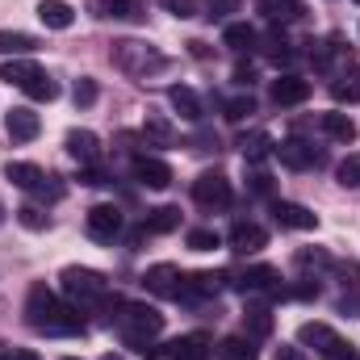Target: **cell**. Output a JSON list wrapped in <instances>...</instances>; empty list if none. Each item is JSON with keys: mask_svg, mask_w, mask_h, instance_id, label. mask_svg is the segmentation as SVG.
<instances>
[{"mask_svg": "<svg viewBox=\"0 0 360 360\" xmlns=\"http://www.w3.org/2000/svg\"><path fill=\"white\" fill-rule=\"evenodd\" d=\"M356 4H360V0H356Z\"/></svg>", "mask_w": 360, "mask_h": 360, "instance_id": "cell-50", "label": "cell"}, {"mask_svg": "<svg viewBox=\"0 0 360 360\" xmlns=\"http://www.w3.org/2000/svg\"><path fill=\"white\" fill-rule=\"evenodd\" d=\"M335 176H340L344 188H360V151H356V155H348V160L340 164V172H335Z\"/></svg>", "mask_w": 360, "mask_h": 360, "instance_id": "cell-38", "label": "cell"}, {"mask_svg": "<svg viewBox=\"0 0 360 360\" xmlns=\"http://www.w3.org/2000/svg\"><path fill=\"white\" fill-rule=\"evenodd\" d=\"M310 96V80H302V76H293V72H285L281 80H272V101L281 105V109H293V105H302Z\"/></svg>", "mask_w": 360, "mask_h": 360, "instance_id": "cell-18", "label": "cell"}, {"mask_svg": "<svg viewBox=\"0 0 360 360\" xmlns=\"http://www.w3.org/2000/svg\"><path fill=\"white\" fill-rule=\"evenodd\" d=\"M214 352V340L205 335V331H188V335H176V340H168V344H151L143 356L147 360H210Z\"/></svg>", "mask_w": 360, "mask_h": 360, "instance_id": "cell-6", "label": "cell"}, {"mask_svg": "<svg viewBox=\"0 0 360 360\" xmlns=\"http://www.w3.org/2000/svg\"><path fill=\"white\" fill-rule=\"evenodd\" d=\"M272 222L281 231H314L319 226V214L306 210V205H297V201H276L272 205Z\"/></svg>", "mask_w": 360, "mask_h": 360, "instance_id": "cell-12", "label": "cell"}, {"mask_svg": "<svg viewBox=\"0 0 360 360\" xmlns=\"http://www.w3.org/2000/svg\"><path fill=\"white\" fill-rule=\"evenodd\" d=\"M180 226V210L176 205H155L147 218H143V235H168Z\"/></svg>", "mask_w": 360, "mask_h": 360, "instance_id": "cell-25", "label": "cell"}, {"mask_svg": "<svg viewBox=\"0 0 360 360\" xmlns=\"http://www.w3.org/2000/svg\"><path fill=\"white\" fill-rule=\"evenodd\" d=\"M0 360H42V356H38V352H30V348H8Z\"/></svg>", "mask_w": 360, "mask_h": 360, "instance_id": "cell-44", "label": "cell"}, {"mask_svg": "<svg viewBox=\"0 0 360 360\" xmlns=\"http://www.w3.org/2000/svg\"><path fill=\"white\" fill-rule=\"evenodd\" d=\"M143 134H147L155 147H168V143L176 139V126H172L164 113H147V122H143Z\"/></svg>", "mask_w": 360, "mask_h": 360, "instance_id": "cell-30", "label": "cell"}, {"mask_svg": "<svg viewBox=\"0 0 360 360\" xmlns=\"http://www.w3.org/2000/svg\"><path fill=\"white\" fill-rule=\"evenodd\" d=\"M0 80L13 84V89H21L30 101H55L59 96V84L51 80V72L38 68L34 59H8V63H0Z\"/></svg>", "mask_w": 360, "mask_h": 360, "instance_id": "cell-5", "label": "cell"}, {"mask_svg": "<svg viewBox=\"0 0 360 360\" xmlns=\"http://www.w3.org/2000/svg\"><path fill=\"white\" fill-rule=\"evenodd\" d=\"M231 248H235L239 256H256V252L269 248V231L256 226V222H235V226H231Z\"/></svg>", "mask_w": 360, "mask_h": 360, "instance_id": "cell-15", "label": "cell"}, {"mask_svg": "<svg viewBox=\"0 0 360 360\" xmlns=\"http://www.w3.org/2000/svg\"><path fill=\"white\" fill-rule=\"evenodd\" d=\"M222 42H226L231 51H252V46L260 42V34H256L248 21H231V25L222 30Z\"/></svg>", "mask_w": 360, "mask_h": 360, "instance_id": "cell-29", "label": "cell"}, {"mask_svg": "<svg viewBox=\"0 0 360 360\" xmlns=\"http://www.w3.org/2000/svg\"><path fill=\"white\" fill-rule=\"evenodd\" d=\"M172 17H180V21H188V17H197V0H160Z\"/></svg>", "mask_w": 360, "mask_h": 360, "instance_id": "cell-41", "label": "cell"}, {"mask_svg": "<svg viewBox=\"0 0 360 360\" xmlns=\"http://www.w3.org/2000/svg\"><path fill=\"white\" fill-rule=\"evenodd\" d=\"M101 360H126V356H117V352H105V356H101Z\"/></svg>", "mask_w": 360, "mask_h": 360, "instance_id": "cell-48", "label": "cell"}, {"mask_svg": "<svg viewBox=\"0 0 360 360\" xmlns=\"http://www.w3.org/2000/svg\"><path fill=\"white\" fill-rule=\"evenodd\" d=\"M272 360H310V356H306V348H297V344H281V348L272 352Z\"/></svg>", "mask_w": 360, "mask_h": 360, "instance_id": "cell-42", "label": "cell"}, {"mask_svg": "<svg viewBox=\"0 0 360 360\" xmlns=\"http://www.w3.org/2000/svg\"><path fill=\"white\" fill-rule=\"evenodd\" d=\"M188 248L193 252H214V248H222V239H218V231H188Z\"/></svg>", "mask_w": 360, "mask_h": 360, "instance_id": "cell-39", "label": "cell"}, {"mask_svg": "<svg viewBox=\"0 0 360 360\" xmlns=\"http://www.w3.org/2000/svg\"><path fill=\"white\" fill-rule=\"evenodd\" d=\"M96 96H101L96 80H92V76H80V80H76V89H72V101H76V109H89V105H96Z\"/></svg>", "mask_w": 360, "mask_h": 360, "instance_id": "cell-34", "label": "cell"}, {"mask_svg": "<svg viewBox=\"0 0 360 360\" xmlns=\"http://www.w3.org/2000/svg\"><path fill=\"white\" fill-rule=\"evenodd\" d=\"M168 101H172V109H176L184 122H201V117H205L201 96L188 89V84H172V89H168Z\"/></svg>", "mask_w": 360, "mask_h": 360, "instance_id": "cell-21", "label": "cell"}, {"mask_svg": "<svg viewBox=\"0 0 360 360\" xmlns=\"http://www.w3.org/2000/svg\"><path fill=\"white\" fill-rule=\"evenodd\" d=\"M248 327H252V335H269L272 331V310L269 306H248Z\"/></svg>", "mask_w": 360, "mask_h": 360, "instance_id": "cell-35", "label": "cell"}, {"mask_svg": "<svg viewBox=\"0 0 360 360\" xmlns=\"http://www.w3.org/2000/svg\"><path fill=\"white\" fill-rule=\"evenodd\" d=\"M340 360H360V352H352V348H348V352H344Z\"/></svg>", "mask_w": 360, "mask_h": 360, "instance_id": "cell-47", "label": "cell"}, {"mask_svg": "<svg viewBox=\"0 0 360 360\" xmlns=\"http://www.w3.org/2000/svg\"><path fill=\"white\" fill-rule=\"evenodd\" d=\"M59 285H63V293L72 297V306L76 310H96V306H122L117 297H109V281H105V272L96 269H80V264H68V269L59 272Z\"/></svg>", "mask_w": 360, "mask_h": 360, "instance_id": "cell-3", "label": "cell"}, {"mask_svg": "<svg viewBox=\"0 0 360 360\" xmlns=\"http://www.w3.org/2000/svg\"><path fill=\"white\" fill-rule=\"evenodd\" d=\"M260 8L269 13L272 21H289V17H297V0H260Z\"/></svg>", "mask_w": 360, "mask_h": 360, "instance_id": "cell-36", "label": "cell"}, {"mask_svg": "<svg viewBox=\"0 0 360 360\" xmlns=\"http://www.w3.org/2000/svg\"><path fill=\"white\" fill-rule=\"evenodd\" d=\"M180 269L176 264H151V269L143 272V289L147 293H155V297H180Z\"/></svg>", "mask_w": 360, "mask_h": 360, "instance_id": "cell-13", "label": "cell"}, {"mask_svg": "<svg viewBox=\"0 0 360 360\" xmlns=\"http://www.w3.org/2000/svg\"><path fill=\"white\" fill-rule=\"evenodd\" d=\"M0 222H4V205H0Z\"/></svg>", "mask_w": 360, "mask_h": 360, "instance_id": "cell-49", "label": "cell"}, {"mask_svg": "<svg viewBox=\"0 0 360 360\" xmlns=\"http://www.w3.org/2000/svg\"><path fill=\"white\" fill-rule=\"evenodd\" d=\"M38 51V38L34 34H21V30H0V55L8 59H25Z\"/></svg>", "mask_w": 360, "mask_h": 360, "instance_id": "cell-24", "label": "cell"}, {"mask_svg": "<svg viewBox=\"0 0 360 360\" xmlns=\"http://www.w3.org/2000/svg\"><path fill=\"white\" fill-rule=\"evenodd\" d=\"M252 193H260V197H264V193H272V176L256 172V176H252Z\"/></svg>", "mask_w": 360, "mask_h": 360, "instance_id": "cell-43", "label": "cell"}, {"mask_svg": "<svg viewBox=\"0 0 360 360\" xmlns=\"http://www.w3.org/2000/svg\"><path fill=\"white\" fill-rule=\"evenodd\" d=\"M117 331H122V344L134 348L139 356L160 340L164 331V314L147 302H122V314H117Z\"/></svg>", "mask_w": 360, "mask_h": 360, "instance_id": "cell-4", "label": "cell"}, {"mask_svg": "<svg viewBox=\"0 0 360 360\" xmlns=\"http://www.w3.org/2000/svg\"><path fill=\"white\" fill-rule=\"evenodd\" d=\"M68 155H72L80 168H92V164L101 160V139H96L92 130H72V134H68Z\"/></svg>", "mask_w": 360, "mask_h": 360, "instance_id": "cell-20", "label": "cell"}, {"mask_svg": "<svg viewBox=\"0 0 360 360\" xmlns=\"http://www.w3.org/2000/svg\"><path fill=\"white\" fill-rule=\"evenodd\" d=\"M218 356L222 360H260V352H256V340L252 335H226L218 344Z\"/></svg>", "mask_w": 360, "mask_h": 360, "instance_id": "cell-27", "label": "cell"}, {"mask_svg": "<svg viewBox=\"0 0 360 360\" xmlns=\"http://www.w3.org/2000/svg\"><path fill=\"white\" fill-rule=\"evenodd\" d=\"M80 184H105V176L96 172V164L92 168H80Z\"/></svg>", "mask_w": 360, "mask_h": 360, "instance_id": "cell-45", "label": "cell"}, {"mask_svg": "<svg viewBox=\"0 0 360 360\" xmlns=\"http://www.w3.org/2000/svg\"><path fill=\"white\" fill-rule=\"evenodd\" d=\"M297 344H302V348H314L319 360H340L352 348V344H344L327 323H302V327H297Z\"/></svg>", "mask_w": 360, "mask_h": 360, "instance_id": "cell-8", "label": "cell"}, {"mask_svg": "<svg viewBox=\"0 0 360 360\" xmlns=\"http://www.w3.org/2000/svg\"><path fill=\"white\" fill-rule=\"evenodd\" d=\"M38 17H42L46 30H72L76 25V13H72L68 0H42L38 4Z\"/></svg>", "mask_w": 360, "mask_h": 360, "instance_id": "cell-23", "label": "cell"}, {"mask_svg": "<svg viewBox=\"0 0 360 360\" xmlns=\"http://www.w3.org/2000/svg\"><path fill=\"white\" fill-rule=\"evenodd\" d=\"M331 96H335L340 105H344V101H348V105H352V101H360V68H348V72L331 84Z\"/></svg>", "mask_w": 360, "mask_h": 360, "instance_id": "cell-31", "label": "cell"}, {"mask_svg": "<svg viewBox=\"0 0 360 360\" xmlns=\"http://www.w3.org/2000/svg\"><path fill=\"white\" fill-rule=\"evenodd\" d=\"M239 4H243V0H205V17H210V21H222V17L239 13Z\"/></svg>", "mask_w": 360, "mask_h": 360, "instance_id": "cell-40", "label": "cell"}, {"mask_svg": "<svg viewBox=\"0 0 360 360\" xmlns=\"http://www.w3.org/2000/svg\"><path fill=\"white\" fill-rule=\"evenodd\" d=\"M272 155H276L289 172H306V168H314V164H319V151H314L306 139H285V143H276V147H272Z\"/></svg>", "mask_w": 360, "mask_h": 360, "instance_id": "cell-11", "label": "cell"}, {"mask_svg": "<svg viewBox=\"0 0 360 360\" xmlns=\"http://www.w3.org/2000/svg\"><path fill=\"white\" fill-rule=\"evenodd\" d=\"M89 13L96 21H143L147 0H89Z\"/></svg>", "mask_w": 360, "mask_h": 360, "instance_id": "cell-10", "label": "cell"}, {"mask_svg": "<svg viewBox=\"0 0 360 360\" xmlns=\"http://www.w3.org/2000/svg\"><path fill=\"white\" fill-rule=\"evenodd\" d=\"M109 59H113L117 72H126V76H134V80H155L160 72L172 68V59H168L160 46L139 42V38H117L113 51H109Z\"/></svg>", "mask_w": 360, "mask_h": 360, "instance_id": "cell-2", "label": "cell"}, {"mask_svg": "<svg viewBox=\"0 0 360 360\" xmlns=\"http://www.w3.org/2000/svg\"><path fill=\"white\" fill-rule=\"evenodd\" d=\"M134 180L147 188H168L172 184V168L155 155H134Z\"/></svg>", "mask_w": 360, "mask_h": 360, "instance_id": "cell-19", "label": "cell"}, {"mask_svg": "<svg viewBox=\"0 0 360 360\" xmlns=\"http://www.w3.org/2000/svg\"><path fill=\"white\" fill-rule=\"evenodd\" d=\"M272 147H276V143H272L264 130H256V134H243V139H239V151H243V160H248V164H260V160H269Z\"/></svg>", "mask_w": 360, "mask_h": 360, "instance_id": "cell-28", "label": "cell"}, {"mask_svg": "<svg viewBox=\"0 0 360 360\" xmlns=\"http://www.w3.org/2000/svg\"><path fill=\"white\" fill-rule=\"evenodd\" d=\"M17 222H21L25 231H46V222H51V218H46L38 205H21V210H17Z\"/></svg>", "mask_w": 360, "mask_h": 360, "instance_id": "cell-37", "label": "cell"}, {"mask_svg": "<svg viewBox=\"0 0 360 360\" xmlns=\"http://www.w3.org/2000/svg\"><path fill=\"white\" fill-rule=\"evenodd\" d=\"M25 323L38 331V335H80L84 331V319L76 306H68L55 289H46L42 281L30 285V297H25Z\"/></svg>", "mask_w": 360, "mask_h": 360, "instance_id": "cell-1", "label": "cell"}, {"mask_svg": "<svg viewBox=\"0 0 360 360\" xmlns=\"http://www.w3.org/2000/svg\"><path fill=\"white\" fill-rule=\"evenodd\" d=\"M68 360H72V356H68Z\"/></svg>", "mask_w": 360, "mask_h": 360, "instance_id": "cell-51", "label": "cell"}, {"mask_svg": "<svg viewBox=\"0 0 360 360\" xmlns=\"http://www.w3.org/2000/svg\"><path fill=\"white\" fill-rule=\"evenodd\" d=\"M193 201H197L201 210H210V214H218V210H231V201H235V193H231V180L222 176L218 168H214V172H201V176L193 180Z\"/></svg>", "mask_w": 360, "mask_h": 360, "instance_id": "cell-7", "label": "cell"}, {"mask_svg": "<svg viewBox=\"0 0 360 360\" xmlns=\"http://www.w3.org/2000/svg\"><path fill=\"white\" fill-rule=\"evenodd\" d=\"M4 130H8V139L13 143H34L38 134H42V117L34 113V109H8L4 113Z\"/></svg>", "mask_w": 360, "mask_h": 360, "instance_id": "cell-14", "label": "cell"}, {"mask_svg": "<svg viewBox=\"0 0 360 360\" xmlns=\"http://www.w3.org/2000/svg\"><path fill=\"white\" fill-rule=\"evenodd\" d=\"M226 272H193L180 281V302H201V297H214L222 289Z\"/></svg>", "mask_w": 360, "mask_h": 360, "instance_id": "cell-16", "label": "cell"}, {"mask_svg": "<svg viewBox=\"0 0 360 360\" xmlns=\"http://www.w3.org/2000/svg\"><path fill=\"white\" fill-rule=\"evenodd\" d=\"M235 84H252V68H235Z\"/></svg>", "mask_w": 360, "mask_h": 360, "instance_id": "cell-46", "label": "cell"}, {"mask_svg": "<svg viewBox=\"0 0 360 360\" xmlns=\"http://www.w3.org/2000/svg\"><path fill=\"white\" fill-rule=\"evenodd\" d=\"M293 264L302 272H323V269H331L335 260H331V252H323V248H302V252L293 256Z\"/></svg>", "mask_w": 360, "mask_h": 360, "instance_id": "cell-32", "label": "cell"}, {"mask_svg": "<svg viewBox=\"0 0 360 360\" xmlns=\"http://www.w3.org/2000/svg\"><path fill=\"white\" fill-rule=\"evenodd\" d=\"M243 293H281V272L269 269V264H252V269L239 272V281H235Z\"/></svg>", "mask_w": 360, "mask_h": 360, "instance_id": "cell-17", "label": "cell"}, {"mask_svg": "<svg viewBox=\"0 0 360 360\" xmlns=\"http://www.w3.org/2000/svg\"><path fill=\"white\" fill-rule=\"evenodd\" d=\"M4 180H8V184H17V188H25V193H34V188L46 180V172H42L38 164H21V160H8V164H4Z\"/></svg>", "mask_w": 360, "mask_h": 360, "instance_id": "cell-22", "label": "cell"}, {"mask_svg": "<svg viewBox=\"0 0 360 360\" xmlns=\"http://www.w3.org/2000/svg\"><path fill=\"white\" fill-rule=\"evenodd\" d=\"M319 126H323V134L335 139V143H356V122H352L348 113H323Z\"/></svg>", "mask_w": 360, "mask_h": 360, "instance_id": "cell-26", "label": "cell"}, {"mask_svg": "<svg viewBox=\"0 0 360 360\" xmlns=\"http://www.w3.org/2000/svg\"><path fill=\"white\" fill-rule=\"evenodd\" d=\"M256 113V101L252 96H231V101H222V117L226 122H243V117H252Z\"/></svg>", "mask_w": 360, "mask_h": 360, "instance_id": "cell-33", "label": "cell"}, {"mask_svg": "<svg viewBox=\"0 0 360 360\" xmlns=\"http://www.w3.org/2000/svg\"><path fill=\"white\" fill-rule=\"evenodd\" d=\"M84 231H89V239H96V243H113L122 235V210L109 205V201L92 205L89 214H84Z\"/></svg>", "mask_w": 360, "mask_h": 360, "instance_id": "cell-9", "label": "cell"}]
</instances>
